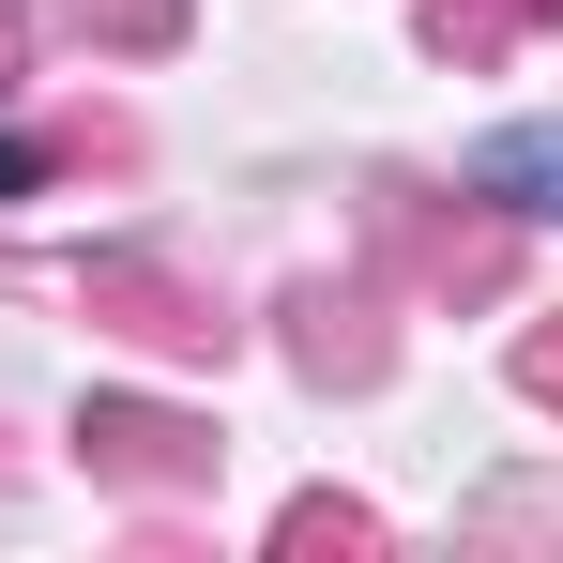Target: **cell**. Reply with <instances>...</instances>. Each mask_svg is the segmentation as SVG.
<instances>
[{"label":"cell","mask_w":563,"mask_h":563,"mask_svg":"<svg viewBox=\"0 0 563 563\" xmlns=\"http://www.w3.org/2000/svg\"><path fill=\"white\" fill-rule=\"evenodd\" d=\"M77 442H92V472H122V487H184V472H198V427L153 411V396H92Z\"/></svg>","instance_id":"1"},{"label":"cell","mask_w":563,"mask_h":563,"mask_svg":"<svg viewBox=\"0 0 563 563\" xmlns=\"http://www.w3.org/2000/svg\"><path fill=\"white\" fill-rule=\"evenodd\" d=\"M472 198H503V213H563V122L487 137V153H472Z\"/></svg>","instance_id":"2"},{"label":"cell","mask_w":563,"mask_h":563,"mask_svg":"<svg viewBox=\"0 0 563 563\" xmlns=\"http://www.w3.org/2000/svg\"><path fill=\"white\" fill-rule=\"evenodd\" d=\"M92 305H122V320H137V335H168V351H213V320H184L168 289L137 275V260H107V275H92Z\"/></svg>","instance_id":"3"},{"label":"cell","mask_w":563,"mask_h":563,"mask_svg":"<svg viewBox=\"0 0 563 563\" xmlns=\"http://www.w3.org/2000/svg\"><path fill=\"white\" fill-rule=\"evenodd\" d=\"M366 533H380L366 503H289V549H366Z\"/></svg>","instance_id":"4"},{"label":"cell","mask_w":563,"mask_h":563,"mask_svg":"<svg viewBox=\"0 0 563 563\" xmlns=\"http://www.w3.org/2000/svg\"><path fill=\"white\" fill-rule=\"evenodd\" d=\"M518 380H533V396H549V411H563V320H549V335H533V351H518Z\"/></svg>","instance_id":"5"},{"label":"cell","mask_w":563,"mask_h":563,"mask_svg":"<svg viewBox=\"0 0 563 563\" xmlns=\"http://www.w3.org/2000/svg\"><path fill=\"white\" fill-rule=\"evenodd\" d=\"M46 184V153H31V137H0V198H31Z\"/></svg>","instance_id":"6"}]
</instances>
